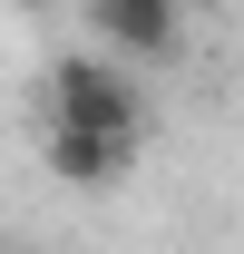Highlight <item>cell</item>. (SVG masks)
<instances>
[{"label": "cell", "instance_id": "6da1fadb", "mask_svg": "<svg viewBox=\"0 0 244 254\" xmlns=\"http://www.w3.org/2000/svg\"><path fill=\"white\" fill-rule=\"evenodd\" d=\"M49 127L88 137H147V98L118 59H49Z\"/></svg>", "mask_w": 244, "mask_h": 254}, {"label": "cell", "instance_id": "3957f363", "mask_svg": "<svg viewBox=\"0 0 244 254\" xmlns=\"http://www.w3.org/2000/svg\"><path fill=\"white\" fill-rule=\"evenodd\" d=\"M137 166V137H88V127H49V176L59 186H118Z\"/></svg>", "mask_w": 244, "mask_h": 254}, {"label": "cell", "instance_id": "7a4b0ae2", "mask_svg": "<svg viewBox=\"0 0 244 254\" xmlns=\"http://www.w3.org/2000/svg\"><path fill=\"white\" fill-rule=\"evenodd\" d=\"M88 30H98V49H118V59H166V49L185 39V20L166 10V0H98Z\"/></svg>", "mask_w": 244, "mask_h": 254}]
</instances>
